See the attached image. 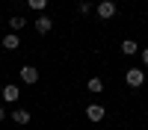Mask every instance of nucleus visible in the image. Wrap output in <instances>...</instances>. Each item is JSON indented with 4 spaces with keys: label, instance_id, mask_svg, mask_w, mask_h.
I'll use <instances>...</instances> for the list:
<instances>
[{
    "label": "nucleus",
    "instance_id": "nucleus-15",
    "mask_svg": "<svg viewBox=\"0 0 148 130\" xmlns=\"http://www.w3.org/2000/svg\"><path fill=\"white\" fill-rule=\"evenodd\" d=\"M3 118H6V110H3V106H0V121H3Z\"/></svg>",
    "mask_w": 148,
    "mask_h": 130
},
{
    "label": "nucleus",
    "instance_id": "nucleus-7",
    "mask_svg": "<svg viewBox=\"0 0 148 130\" xmlns=\"http://www.w3.org/2000/svg\"><path fill=\"white\" fill-rule=\"evenodd\" d=\"M18 44H21V39H18L15 33H6V35H3V47H6V50H15Z\"/></svg>",
    "mask_w": 148,
    "mask_h": 130
},
{
    "label": "nucleus",
    "instance_id": "nucleus-3",
    "mask_svg": "<svg viewBox=\"0 0 148 130\" xmlns=\"http://www.w3.org/2000/svg\"><path fill=\"white\" fill-rule=\"evenodd\" d=\"M104 115H107V110L101 103H89V106H86V118H89V121H101Z\"/></svg>",
    "mask_w": 148,
    "mask_h": 130
},
{
    "label": "nucleus",
    "instance_id": "nucleus-10",
    "mask_svg": "<svg viewBox=\"0 0 148 130\" xmlns=\"http://www.w3.org/2000/svg\"><path fill=\"white\" fill-rule=\"evenodd\" d=\"M136 50H139L136 42H130V39H127V42H121V53H125V56H133Z\"/></svg>",
    "mask_w": 148,
    "mask_h": 130
},
{
    "label": "nucleus",
    "instance_id": "nucleus-1",
    "mask_svg": "<svg viewBox=\"0 0 148 130\" xmlns=\"http://www.w3.org/2000/svg\"><path fill=\"white\" fill-rule=\"evenodd\" d=\"M125 83L130 89H142V83H145V71L142 68H130L127 74H125Z\"/></svg>",
    "mask_w": 148,
    "mask_h": 130
},
{
    "label": "nucleus",
    "instance_id": "nucleus-5",
    "mask_svg": "<svg viewBox=\"0 0 148 130\" xmlns=\"http://www.w3.org/2000/svg\"><path fill=\"white\" fill-rule=\"evenodd\" d=\"M21 80L27 83V86H33V83H39V71H36L33 65H24L21 68Z\"/></svg>",
    "mask_w": 148,
    "mask_h": 130
},
{
    "label": "nucleus",
    "instance_id": "nucleus-8",
    "mask_svg": "<svg viewBox=\"0 0 148 130\" xmlns=\"http://www.w3.org/2000/svg\"><path fill=\"white\" fill-rule=\"evenodd\" d=\"M30 112L27 110H15V112H12V121H15V124H30Z\"/></svg>",
    "mask_w": 148,
    "mask_h": 130
},
{
    "label": "nucleus",
    "instance_id": "nucleus-6",
    "mask_svg": "<svg viewBox=\"0 0 148 130\" xmlns=\"http://www.w3.org/2000/svg\"><path fill=\"white\" fill-rule=\"evenodd\" d=\"M18 95H21V89L15 86V83L3 86V101H6V103H15V101H18Z\"/></svg>",
    "mask_w": 148,
    "mask_h": 130
},
{
    "label": "nucleus",
    "instance_id": "nucleus-4",
    "mask_svg": "<svg viewBox=\"0 0 148 130\" xmlns=\"http://www.w3.org/2000/svg\"><path fill=\"white\" fill-rule=\"evenodd\" d=\"M51 30H53V21L47 18V15H39V18H36V33H39V35H47Z\"/></svg>",
    "mask_w": 148,
    "mask_h": 130
},
{
    "label": "nucleus",
    "instance_id": "nucleus-14",
    "mask_svg": "<svg viewBox=\"0 0 148 130\" xmlns=\"http://www.w3.org/2000/svg\"><path fill=\"white\" fill-rule=\"evenodd\" d=\"M142 65H148V47H142Z\"/></svg>",
    "mask_w": 148,
    "mask_h": 130
},
{
    "label": "nucleus",
    "instance_id": "nucleus-11",
    "mask_svg": "<svg viewBox=\"0 0 148 130\" xmlns=\"http://www.w3.org/2000/svg\"><path fill=\"white\" fill-rule=\"evenodd\" d=\"M24 24H27L24 15H12V18H9V27H12V30H24Z\"/></svg>",
    "mask_w": 148,
    "mask_h": 130
},
{
    "label": "nucleus",
    "instance_id": "nucleus-13",
    "mask_svg": "<svg viewBox=\"0 0 148 130\" xmlns=\"http://www.w3.org/2000/svg\"><path fill=\"white\" fill-rule=\"evenodd\" d=\"M27 6H30V9H45L47 0H27Z\"/></svg>",
    "mask_w": 148,
    "mask_h": 130
},
{
    "label": "nucleus",
    "instance_id": "nucleus-2",
    "mask_svg": "<svg viewBox=\"0 0 148 130\" xmlns=\"http://www.w3.org/2000/svg\"><path fill=\"white\" fill-rule=\"evenodd\" d=\"M95 12H98V18H104V21H110V18H113L116 12H119V6L113 3V0H101V3L95 6Z\"/></svg>",
    "mask_w": 148,
    "mask_h": 130
},
{
    "label": "nucleus",
    "instance_id": "nucleus-9",
    "mask_svg": "<svg viewBox=\"0 0 148 130\" xmlns=\"http://www.w3.org/2000/svg\"><path fill=\"white\" fill-rule=\"evenodd\" d=\"M86 89H89L92 95H98V92H104V80H101V77H92L89 83H86Z\"/></svg>",
    "mask_w": 148,
    "mask_h": 130
},
{
    "label": "nucleus",
    "instance_id": "nucleus-12",
    "mask_svg": "<svg viewBox=\"0 0 148 130\" xmlns=\"http://www.w3.org/2000/svg\"><path fill=\"white\" fill-rule=\"evenodd\" d=\"M77 9H80V15H89V12H92V9H95V6H92V3H89V0H83V3H80V6H77Z\"/></svg>",
    "mask_w": 148,
    "mask_h": 130
}]
</instances>
